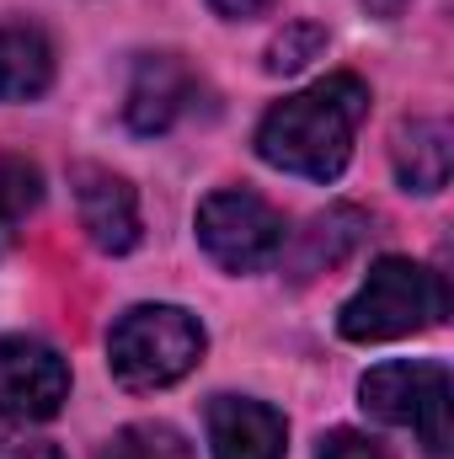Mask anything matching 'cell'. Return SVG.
I'll use <instances>...</instances> for the list:
<instances>
[{
	"mask_svg": "<svg viewBox=\"0 0 454 459\" xmlns=\"http://www.w3.org/2000/svg\"><path fill=\"white\" fill-rule=\"evenodd\" d=\"M363 117H369V86L342 70L267 108V117L257 123V155L289 177L337 182Z\"/></svg>",
	"mask_w": 454,
	"mask_h": 459,
	"instance_id": "obj_1",
	"label": "cell"
},
{
	"mask_svg": "<svg viewBox=\"0 0 454 459\" xmlns=\"http://www.w3.org/2000/svg\"><path fill=\"white\" fill-rule=\"evenodd\" d=\"M450 316L444 273L412 262V256H380L358 294L342 305L337 332L347 342H396L412 332H428Z\"/></svg>",
	"mask_w": 454,
	"mask_h": 459,
	"instance_id": "obj_2",
	"label": "cell"
},
{
	"mask_svg": "<svg viewBox=\"0 0 454 459\" xmlns=\"http://www.w3.org/2000/svg\"><path fill=\"white\" fill-rule=\"evenodd\" d=\"M204 326L182 305H134L123 310L108 332V368L123 390L150 395L177 379H188L204 358Z\"/></svg>",
	"mask_w": 454,
	"mask_h": 459,
	"instance_id": "obj_3",
	"label": "cell"
},
{
	"mask_svg": "<svg viewBox=\"0 0 454 459\" xmlns=\"http://www.w3.org/2000/svg\"><path fill=\"white\" fill-rule=\"evenodd\" d=\"M358 401L385 428H412L428 455L454 444V385L444 363H380L358 379Z\"/></svg>",
	"mask_w": 454,
	"mask_h": 459,
	"instance_id": "obj_4",
	"label": "cell"
},
{
	"mask_svg": "<svg viewBox=\"0 0 454 459\" xmlns=\"http://www.w3.org/2000/svg\"><path fill=\"white\" fill-rule=\"evenodd\" d=\"M198 240L225 273H262L284 256L289 230H284V214L262 193L220 187L198 204Z\"/></svg>",
	"mask_w": 454,
	"mask_h": 459,
	"instance_id": "obj_5",
	"label": "cell"
},
{
	"mask_svg": "<svg viewBox=\"0 0 454 459\" xmlns=\"http://www.w3.org/2000/svg\"><path fill=\"white\" fill-rule=\"evenodd\" d=\"M70 401V363L43 337H0V422H48Z\"/></svg>",
	"mask_w": 454,
	"mask_h": 459,
	"instance_id": "obj_6",
	"label": "cell"
},
{
	"mask_svg": "<svg viewBox=\"0 0 454 459\" xmlns=\"http://www.w3.org/2000/svg\"><path fill=\"white\" fill-rule=\"evenodd\" d=\"M70 187H75V209H81V230L92 235L97 251L123 256L139 246V193L108 171V166H75L70 171Z\"/></svg>",
	"mask_w": 454,
	"mask_h": 459,
	"instance_id": "obj_7",
	"label": "cell"
},
{
	"mask_svg": "<svg viewBox=\"0 0 454 459\" xmlns=\"http://www.w3.org/2000/svg\"><path fill=\"white\" fill-rule=\"evenodd\" d=\"M198 102V81L177 54H144L134 65L128 81V102H123V123L134 134H166L177 117L193 113Z\"/></svg>",
	"mask_w": 454,
	"mask_h": 459,
	"instance_id": "obj_8",
	"label": "cell"
},
{
	"mask_svg": "<svg viewBox=\"0 0 454 459\" xmlns=\"http://www.w3.org/2000/svg\"><path fill=\"white\" fill-rule=\"evenodd\" d=\"M284 411L251 395H214L209 401V444L214 459H284Z\"/></svg>",
	"mask_w": 454,
	"mask_h": 459,
	"instance_id": "obj_9",
	"label": "cell"
},
{
	"mask_svg": "<svg viewBox=\"0 0 454 459\" xmlns=\"http://www.w3.org/2000/svg\"><path fill=\"white\" fill-rule=\"evenodd\" d=\"M54 86V43L32 22H0V102H32Z\"/></svg>",
	"mask_w": 454,
	"mask_h": 459,
	"instance_id": "obj_10",
	"label": "cell"
},
{
	"mask_svg": "<svg viewBox=\"0 0 454 459\" xmlns=\"http://www.w3.org/2000/svg\"><path fill=\"white\" fill-rule=\"evenodd\" d=\"M390 160H396V182L406 193H439L450 182V123L439 117H412L396 128V144H390Z\"/></svg>",
	"mask_w": 454,
	"mask_h": 459,
	"instance_id": "obj_11",
	"label": "cell"
},
{
	"mask_svg": "<svg viewBox=\"0 0 454 459\" xmlns=\"http://www.w3.org/2000/svg\"><path fill=\"white\" fill-rule=\"evenodd\" d=\"M363 230H369V220H363L358 209H347V204L327 209V214H316L310 225L300 230L294 251H289V267H294V278L305 283V278H316V273H332L337 262H347V256L358 251Z\"/></svg>",
	"mask_w": 454,
	"mask_h": 459,
	"instance_id": "obj_12",
	"label": "cell"
},
{
	"mask_svg": "<svg viewBox=\"0 0 454 459\" xmlns=\"http://www.w3.org/2000/svg\"><path fill=\"white\" fill-rule=\"evenodd\" d=\"M43 204V177L32 160L22 155H0V256L11 251L16 230L27 225V214Z\"/></svg>",
	"mask_w": 454,
	"mask_h": 459,
	"instance_id": "obj_13",
	"label": "cell"
},
{
	"mask_svg": "<svg viewBox=\"0 0 454 459\" xmlns=\"http://www.w3.org/2000/svg\"><path fill=\"white\" fill-rule=\"evenodd\" d=\"M97 459H193V444L171 422H128L102 444Z\"/></svg>",
	"mask_w": 454,
	"mask_h": 459,
	"instance_id": "obj_14",
	"label": "cell"
},
{
	"mask_svg": "<svg viewBox=\"0 0 454 459\" xmlns=\"http://www.w3.org/2000/svg\"><path fill=\"white\" fill-rule=\"evenodd\" d=\"M321 48H327V32H321L316 22H294V27H284V32L267 43V75H294V70H305Z\"/></svg>",
	"mask_w": 454,
	"mask_h": 459,
	"instance_id": "obj_15",
	"label": "cell"
},
{
	"mask_svg": "<svg viewBox=\"0 0 454 459\" xmlns=\"http://www.w3.org/2000/svg\"><path fill=\"white\" fill-rule=\"evenodd\" d=\"M316 459H385V449H380V444H369V438H363V433H353V428H337V433H327V438H321Z\"/></svg>",
	"mask_w": 454,
	"mask_h": 459,
	"instance_id": "obj_16",
	"label": "cell"
},
{
	"mask_svg": "<svg viewBox=\"0 0 454 459\" xmlns=\"http://www.w3.org/2000/svg\"><path fill=\"white\" fill-rule=\"evenodd\" d=\"M0 459H65V449L43 438H16V444H0Z\"/></svg>",
	"mask_w": 454,
	"mask_h": 459,
	"instance_id": "obj_17",
	"label": "cell"
},
{
	"mask_svg": "<svg viewBox=\"0 0 454 459\" xmlns=\"http://www.w3.org/2000/svg\"><path fill=\"white\" fill-rule=\"evenodd\" d=\"M220 16H230V22H240V16H257V11H267V0H209Z\"/></svg>",
	"mask_w": 454,
	"mask_h": 459,
	"instance_id": "obj_18",
	"label": "cell"
},
{
	"mask_svg": "<svg viewBox=\"0 0 454 459\" xmlns=\"http://www.w3.org/2000/svg\"><path fill=\"white\" fill-rule=\"evenodd\" d=\"M363 5H369V11H374V16H396V11H401V5H406V0H363Z\"/></svg>",
	"mask_w": 454,
	"mask_h": 459,
	"instance_id": "obj_19",
	"label": "cell"
}]
</instances>
